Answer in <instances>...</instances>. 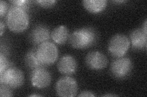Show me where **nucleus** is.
I'll use <instances>...</instances> for the list:
<instances>
[{
  "mask_svg": "<svg viewBox=\"0 0 147 97\" xmlns=\"http://www.w3.org/2000/svg\"><path fill=\"white\" fill-rule=\"evenodd\" d=\"M6 22L11 31L20 33L25 31L28 26V15L24 9L12 6L7 12Z\"/></svg>",
  "mask_w": 147,
  "mask_h": 97,
  "instance_id": "obj_1",
  "label": "nucleus"
},
{
  "mask_svg": "<svg viewBox=\"0 0 147 97\" xmlns=\"http://www.w3.org/2000/svg\"><path fill=\"white\" fill-rule=\"evenodd\" d=\"M36 52L39 61L45 67L52 65L58 59V50L57 46L50 41L39 45Z\"/></svg>",
  "mask_w": 147,
  "mask_h": 97,
  "instance_id": "obj_2",
  "label": "nucleus"
},
{
  "mask_svg": "<svg viewBox=\"0 0 147 97\" xmlns=\"http://www.w3.org/2000/svg\"><path fill=\"white\" fill-rule=\"evenodd\" d=\"M130 40L124 34H118L113 36L110 39L108 50L113 57L120 58L124 57L130 47Z\"/></svg>",
  "mask_w": 147,
  "mask_h": 97,
  "instance_id": "obj_3",
  "label": "nucleus"
},
{
  "mask_svg": "<svg viewBox=\"0 0 147 97\" xmlns=\"http://www.w3.org/2000/svg\"><path fill=\"white\" fill-rule=\"evenodd\" d=\"M0 82L1 84L17 89L24 84V75L20 69L11 67L0 73Z\"/></svg>",
  "mask_w": 147,
  "mask_h": 97,
  "instance_id": "obj_4",
  "label": "nucleus"
},
{
  "mask_svg": "<svg viewBox=\"0 0 147 97\" xmlns=\"http://www.w3.org/2000/svg\"><path fill=\"white\" fill-rule=\"evenodd\" d=\"M132 62L127 57L117 58L112 61L110 72L117 79H123L129 75L132 70Z\"/></svg>",
  "mask_w": 147,
  "mask_h": 97,
  "instance_id": "obj_5",
  "label": "nucleus"
},
{
  "mask_svg": "<svg viewBox=\"0 0 147 97\" xmlns=\"http://www.w3.org/2000/svg\"><path fill=\"white\" fill-rule=\"evenodd\" d=\"M55 89L57 95L59 96L73 97L77 95L78 85L74 78L65 76L58 80Z\"/></svg>",
  "mask_w": 147,
  "mask_h": 97,
  "instance_id": "obj_6",
  "label": "nucleus"
},
{
  "mask_svg": "<svg viewBox=\"0 0 147 97\" xmlns=\"http://www.w3.org/2000/svg\"><path fill=\"white\" fill-rule=\"evenodd\" d=\"M52 76L50 72L44 67L33 69L31 74V82L34 87L39 89H45L50 84Z\"/></svg>",
  "mask_w": 147,
  "mask_h": 97,
  "instance_id": "obj_7",
  "label": "nucleus"
},
{
  "mask_svg": "<svg viewBox=\"0 0 147 97\" xmlns=\"http://www.w3.org/2000/svg\"><path fill=\"white\" fill-rule=\"evenodd\" d=\"M85 63L88 68L92 70H102L107 66L108 59L107 57L99 51H92L87 54Z\"/></svg>",
  "mask_w": 147,
  "mask_h": 97,
  "instance_id": "obj_8",
  "label": "nucleus"
},
{
  "mask_svg": "<svg viewBox=\"0 0 147 97\" xmlns=\"http://www.w3.org/2000/svg\"><path fill=\"white\" fill-rule=\"evenodd\" d=\"M51 34L47 26L44 24L36 25L30 34V40L35 45H40L49 41Z\"/></svg>",
  "mask_w": 147,
  "mask_h": 97,
  "instance_id": "obj_9",
  "label": "nucleus"
},
{
  "mask_svg": "<svg viewBox=\"0 0 147 97\" xmlns=\"http://www.w3.org/2000/svg\"><path fill=\"white\" fill-rule=\"evenodd\" d=\"M58 70L62 74L69 75L74 73L77 68V63L76 58L72 55H64L57 64Z\"/></svg>",
  "mask_w": 147,
  "mask_h": 97,
  "instance_id": "obj_10",
  "label": "nucleus"
},
{
  "mask_svg": "<svg viewBox=\"0 0 147 97\" xmlns=\"http://www.w3.org/2000/svg\"><path fill=\"white\" fill-rule=\"evenodd\" d=\"M147 32L143 28L133 30L130 35V40L132 47L137 50L146 49L147 46Z\"/></svg>",
  "mask_w": 147,
  "mask_h": 97,
  "instance_id": "obj_11",
  "label": "nucleus"
},
{
  "mask_svg": "<svg viewBox=\"0 0 147 97\" xmlns=\"http://www.w3.org/2000/svg\"><path fill=\"white\" fill-rule=\"evenodd\" d=\"M69 43L72 47L83 49L88 48L85 36L80 29L75 30L69 36Z\"/></svg>",
  "mask_w": 147,
  "mask_h": 97,
  "instance_id": "obj_12",
  "label": "nucleus"
},
{
  "mask_svg": "<svg viewBox=\"0 0 147 97\" xmlns=\"http://www.w3.org/2000/svg\"><path fill=\"white\" fill-rule=\"evenodd\" d=\"M51 37L58 44H65L69 37L67 28L65 26H59L56 27L52 32Z\"/></svg>",
  "mask_w": 147,
  "mask_h": 97,
  "instance_id": "obj_13",
  "label": "nucleus"
},
{
  "mask_svg": "<svg viewBox=\"0 0 147 97\" xmlns=\"http://www.w3.org/2000/svg\"><path fill=\"white\" fill-rule=\"evenodd\" d=\"M82 3L87 11L93 13L101 12L107 6L105 0H84Z\"/></svg>",
  "mask_w": 147,
  "mask_h": 97,
  "instance_id": "obj_14",
  "label": "nucleus"
},
{
  "mask_svg": "<svg viewBox=\"0 0 147 97\" xmlns=\"http://www.w3.org/2000/svg\"><path fill=\"white\" fill-rule=\"evenodd\" d=\"M36 50V48L31 49L26 53L25 57V61L27 66L33 70L39 67H45L39 61Z\"/></svg>",
  "mask_w": 147,
  "mask_h": 97,
  "instance_id": "obj_15",
  "label": "nucleus"
},
{
  "mask_svg": "<svg viewBox=\"0 0 147 97\" xmlns=\"http://www.w3.org/2000/svg\"><path fill=\"white\" fill-rule=\"evenodd\" d=\"M84 33L87 41L88 48L94 44L98 40V33L96 30L91 27H85L80 29Z\"/></svg>",
  "mask_w": 147,
  "mask_h": 97,
  "instance_id": "obj_16",
  "label": "nucleus"
},
{
  "mask_svg": "<svg viewBox=\"0 0 147 97\" xmlns=\"http://www.w3.org/2000/svg\"><path fill=\"white\" fill-rule=\"evenodd\" d=\"M11 67H13V64L9 61L6 55L1 52L0 54V73Z\"/></svg>",
  "mask_w": 147,
  "mask_h": 97,
  "instance_id": "obj_17",
  "label": "nucleus"
},
{
  "mask_svg": "<svg viewBox=\"0 0 147 97\" xmlns=\"http://www.w3.org/2000/svg\"><path fill=\"white\" fill-rule=\"evenodd\" d=\"M10 2L12 4V6L22 8L26 11V9H28L30 4V1L27 0H13Z\"/></svg>",
  "mask_w": 147,
  "mask_h": 97,
  "instance_id": "obj_18",
  "label": "nucleus"
},
{
  "mask_svg": "<svg viewBox=\"0 0 147 97\" xmlns=\"http://www.w3.org/2000/svg\"><path fill=\"white\" fill-rule=\"evenodd\" d=\"M13 95L12 90L10 87L8 86L1 84L0 86V96L1 97L4 96H12Z\"/></svg>",
  "mask_w": 147,
  "mask_h": 97,
  "instance_id": "obj_19",
  "label": "nucleus"
},
{
  "mask_svg": "<svg viewBox=\"0 0 147 97\" xmlns=\"http://www.w3.org/2000/svg\"><path fill=\"white\" fill-rule=\"evenodd\" d=\"M36 3L43 7L49 8L55 6L57 1H55V0H38V1H36Z\"/></svg>",
  "mask_w": 147,
  "mask_h": 97,
  "instance_id": "obj_20",
  "label": "nucleus"
},
{
  "mask_svg": "<svg viewBox=\"0 0 147 97\" xmlns=\"http://www.w3.org/2000/svg\"><path fill=\"white\" fill-rule=\"evenodd\" d=\"M8 10V4L6 1H0V16L3 17L5 15Z\"/></svg>",
  "mask_w": 147,
  "mask_h": 97,
  "instance_id": "obj_21",
  "label": "nucleus"
},
{
  "mask_svg": "<svg viewBox=\"0 0 147 97\" xmlns=\"http://www.w3.org/2000/svg\"><path fill=\"white\" fill-rule=\"evenodd\" d=\"M96 95L93 93V92H91L90 91H84V92H82L81 94L79 95V96L80 97H85V96H88V97H90V96H95Z\"/></svg>",
  "mask_w": 147,
  "mask_h": 97,
  "instance_id": "obj_22",
  "label": "nucleus"
},
{
  "mask_svg": "<svg viewBox=\"0 0 147 97\" xmlns=\"http://www.w3.org/2000/svg\"><path fill=\"white\" fill-rule=\"evenodd\" d=\"M0 26H1V36H2V35H3V34L4 27V23H3V22L2 20H1V21H0Z\"/></svg>",
  "mask_w": 147,
  "mask_h": 97,
  "instance_id": "obj_23",
  "label": "nucleus"
},
{
  "mask_svg": "<svg viewBox=\"0 0 147 97\" xmlns=\"http://www.w3.org/2000/svg\"><path fill=\"white\" fill-rule=\"evenodd\" d=\"M117 95L115 94H106V95H104V96H117Z\"/></svg>",
  "mask_w": 147,
  "mask_h": 97,
  "instance_id": "obj_24",
  "label": "nucleus"
},
{
  "mask_svg": "<svg viewBox=\"0 0 147 97\" xmlns=\"http://www.w3.org/2000/svg\"><path fill=\"white\" fill-rule=\"evenodd\" d=\"M41 95H36V94H32L31 95H30V96H40Z\"/></svg>",
  "mask_w": 147,
  "mask_h": 97,
  "instance_id": "obj_25",
  "label": "nucleus"
},
{
  "mask_svg": "<svg viewBox=\"0 0 147 97\" xmlns=\"http://www.w3.org/2000/svg\"><path fill=\"white\" fill-rule=\"evenodd\" d=\"M115 2H117V3H123V2H125V1H115Z\"/></svg>",
  "mask_w": 147,
  "mask_h": 97,
  "instance_id": "obj_26",
  "label": "nucleus"
}]
</instances>
